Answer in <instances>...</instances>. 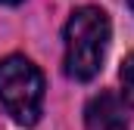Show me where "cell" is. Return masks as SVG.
<instances>
[{"instance_id": "obj_5", "label": "cell", "mask_w": 134, "mask_h": 130, "mask_svg": "<svg viewBox=\"0 0 134 130\" xmlns=\"http://www.w3.org/2000/svg\"><path fill=\"white\" fill-rule=\"evenodd\" d=\"M0 3H6V6H16V3H22V0H0Z\"/></svg>"}, {"instance_id": "obj_4", "label": "cell", "mask_w": 134, "mask_h": 130, "mask_svg": "<svg viewBox=\"0 0 134 130\" xmlns=\"http://www.w3.org/2000/svg\"><path fill=\"white\" fill-rule=\"evenodd\" d=\"M119 77H122V90H125V99L134 102V53L125 59L122 65V71H119Z\"/></svg>"}, {"instance_id": "obj_6", "label": "cell", "mask_w": 134, "mask_h": 130, "mask_svg": "<svg viewBox=\"0 0 134 130\" xmlns=\"http://www.w3.org/2000/svg\"><path fill=\"white\" fill-rule=\"evenodd\" d=\"M128 3H131V9H134V0H128Z\"/></svg>"}, {"instance_id": "obj_2", "label": "cell", "mask_w": 134, "mask_h": 130, "mask_svg": "<svg viewBox=\"0 0 134 130\" xmlns=\"http://www.w3.org/2000/svg\"><path fill=\"white\" fill-rule=\"evenodd\" d=\"M0 105L3 112L22 124L34 127L44 112V74L25 56L0 59Z\"/></svg>"}, {"instance_id": "obj_1", "label": "cell", "mask_w": 134, "mask_h": 130, "mask_svg": "<svg viewBox=\"0 0 134 130\" xmlns=\"http://www.w3.org/2000/svg\"><path fill=\"white\" fill-rule=\"evenodd\" d=\"M112 37L109 16L100 6H78L66 22V74L72 81H94L103 68L106 59V47Z\"/></svg>"}, {"instance_id": "obj_3", "label": "cell", "mask_w": 134, "mask_h": 130, "mask_svg": "<svg viewBox=\"0 0 134 130\" xmlns=\"http://www.w3.org/2000/svg\"><path fill=\"white\" fill-rule=\"evenodd\" d=\"M84 130H128L125 102L109 90L91 96L84 105Z\"/></svg>"}]
</instances>
